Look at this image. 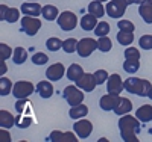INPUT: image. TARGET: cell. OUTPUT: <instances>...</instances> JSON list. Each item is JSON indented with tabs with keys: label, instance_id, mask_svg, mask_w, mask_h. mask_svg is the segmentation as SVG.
Listing matches in <instances>:
<instances>
[{
	"label": "cell",
	"instance_id": "obj_3",
	"mask_svg": "<svg viewBox=\"0 0 152 142\" xmlns=\"http://www.w3.org/2000/svg\"><path fill=\"white\" fill-rule=\"evenodd\" d=\"M126 8H128V2L126 0H111L105 6L107 14L111 18H120L122 15H125Z\"/></svg>",
	"mask_w": 152,
	"mask_h": 142
},
{
	"label": "cell",
	"instance_id": "obj_5",
	"mask_svg": "<svg viewBox=\"0 0 152 142\" xmlns=\"http://www.w3.org/2000/svg\"><path fill=\"white\" fill-rule=\"evenodd\" d=\"M41 29V21L38 20L37 17H31V15H24L21 18V30L29 35V36H34L37 35V32Z\"/></svg>",
	"mask_w": 152,
	"mask_h": 142
},
{
	"label": "cell",
	"instance_id": "obj_25",
	"mask_svg": "<svg viewBox=\"0 0 152 142\" xmlns=\"http://www.w3.org/2000/svg\"><path fill=\"white\" fill-rule=\"evenodd\" d=\"M66 73H67V79H69V80L76 82V80H78L79 77L84 74V70H82L81 65H78V63H72Z\"/></svg>",
	"mask_w": 152,
	"mask_h": 142
},
{
	"label": "cell",
	"instance_id": "obj_38",
	"mask_svg": "<svg viewBox=\"0 0 152 142\" xmlns=\"http://www.w3.org/2000/svg\"><path fill=\"white\" fill-rule=\"evenodd\" d=\"M47 61H49V58H47V55L46 53H35L34 56H32V62L35 63V65H44V63H47Z\"/></svg>",
	"mask_w": 152,
	"mask_h": 142
},
{
	"label": "cell",
	"instance_id": "obj_8",
	"mask_svg": "<svg viewBox=\"0 0 152 142\" xmlns=\"http://www.w3.org/2000/svg\"><path fill=\"white\" fill-rule=\"evenodd\" d=\"M97 48V41L93 38H82L78 41V55L81 58H88Z\"/></svg>",
	"mask_w": 152,
	"mask_h": 142
},
{
	"label": "cell",
	"instance_id": "obj_30",
	"mask_svg": "<svg viewBox=\"0 0 152 142\" xmlns=\"http://www.w3.org/2000/svg\"><path fill=\"white\" fill-rule=\"evenodd\" d=\"M117 41H119V44H122V45H129V44H132V41H134V35H132V32L119 30V33H117Z\"/></svg>",
	"mask_w": 152,
	"mask_h": 142
},
{
	"label": "cell",
	"instance_id": "obj_36",
	"mask_svg": "<svg viewBox=\"0 0 152 142\" xmlns=\"http://www.w3.org/2000/svg\"><path fill=\"white\" fill-rule=\"evenodd\" d=\"M138 45L143 50H151L152 48V35H143L140 40H138Z\"/></svg>",
	"mask_w": 152,
	"mask_h": 142
},
{
	"label": "cell",
	"instance_id": "obj_14",
	"mask_svg": "<svg viewBox=\"0 0 152 142\" xmlns=\"http://www.w3.org/2000/svg\"><path fill=\"white\" fill-rule=\"evenodd\" d=\"M64 65L62 63H53V65H50L47 70H46V77L49 80H52V82H58L61 80V77L64 76Z\"/></svg>",
	"mask_w": 152,
	"mask_h": 142
},
{
	"label": "cell",
	"instance_id": "obj_28",
	"mask_svg": "<svg viewBox=\"0 0 152 142\" xmlns=\"http://www.w3.org/2000/svg\"><path fill=\"white\" fill-rule=\"evenodd\" d=\"M140 59H125L123 62V70L126 73L129 74H134L138 71V68H140V62H138Z\"/></svg>",
	"mask_w": 152,
	"mask_h": 142
},
{
	"label": "cell",
	"instance_id": "obj_15",
	"mask_svg": "<svg viewBox=\"0 0 152 142\" xmlns=\"http://www.w3.org/2000/svg\"><path fill=\"white\" fill-rule=\"evenodd\" d=\"M49 141H52V142H78V138L70 132L62 133V132L55 130L49 135Z\"/></svg>",
	"mask_w": 152,
	"mask_h": 142
},
{
	"label": "cell",
	"instance_id": "obj_18",
	"mask_svg": "<svg viewBox=\"0 0 152 142\" xmlns=\"http://www.w3.org/2000/svg\"><path fill=\"white\" fill-rule=\"evenodd\" d=\"M20 11L23 12L24 15H31V17H38L40 12L43 11V8L40 6V3H23Z\"/></svg>",
	"mask_w": 152,
	"mask_h": 142
},
{
	"label": "cell",
	"instance_id": "obj_35",
	"mask_svg": "<svg viewBox=\"0 0 152 142\" xmlns=\"http://www.w3.org/2000/svg\"><path fill=\"white\" fill-rule=\"evenodd\" d=\"M14 55V50H12L8 44H0V61H6L8 58H11Z\"/></svg>",
	"mask_w": 152,
	"mask_h": 142
},
{
	"label": "cell",
	"instance_id": "obj_33",
	"mask_svg": "<svg viewBox=\"0 0 152 142\" xmlns=\"http://www.w3.org/2000/svg\"><path fill=\"white\" fill-rule=\"evenodd\" d=\"M94 33H96L97 38H100V36H107V35L110 33V24H108L107 21H100V23H97L96 29H94Z\"/></svg>",
	"mask_w": 152,
	"mask_h": 142
},
{
	"label": "cell",
	"instance_id": "obj_24",
	"mask_svg": "<svg viewBox=\"0 0 152 142\" xmlns=\"http://www.w3.org/2000/svg\"><path fill=\"white\" fill-rule=\"evenodd\" d=\"M41 15H43L47 21H53V20H56V18H58L59 11H58V8H56V6H53V5H46V6H43Z\"/></svg>",
	"mask_w": 152,
	"mask_h": 142
},
{
	"label": "cell",
	"instance_id": "obj_22",
	"mask_svg": "<svg viewBox=\"0 0 152 142\" xmlns=\"http://www.w3.org/2000/svg\"><path fill=\"white\" fill-rule=\"evenodd\" d=\"M96 26H97V17L90 14V12L81 18V27L84 30H94Z\"/></svg>",
	"mask_w": 152,
	"mask_h": 142
},
{
	"label": "cell",
	"instance_id": "obj_19",
	"mask_svg": "<svg viewBox=\"0 0 152 142\" xmlns=\"http://www.w3.org/2000/svg\"><path fill=\"white\" fill-rule=\"evenodd\" d=\"M15 124H17V120L14 118V115H12L11 112H8L5 109L0 110V125H2L3 128H11Z\"/></svg>",
	"mask_w": 152,
	"mask_h": 142
},
{
	"label": "cell",
	"instance_id": "obj_32",
	"mask_svg": "<svg viewBox=\"0 0 152 142\" xmlns=\"http://www.w3.org/2000/svg\"><path fill=\"white\" fill-rule=\"evenodd\" d=\"M113 47V43L108 36H100L99 40H97V48L100 51H104V53H107V51H110Z\"/></svg>",
	"mask_w": 152,
	"mask_h": 142
},
{
	"label": "cell",
	"instance_id": "obj_4",
	"mask_svg": "<svg viewBox=\"0 0 152 142\" xmlns=\"http://www.w3.org/2000/svg\"><path fill=\"white\" fill-rule=\"evenodd\" d=\"M56 21H58L59 27L62 30H66V32L73 30L76 27V24H78V18H76V15L73 14V12H70V11L61 12V14L58 15V18H56Z\"/></svg>",
	"mask_w": 152,
	"mask_h": 142
},
{
	"label": "cell",
	"instance_id": "obj_39",
	"mask_svg": "<svg viewBox=\"0 0 152 142\" xmlns=\"http://www.w3.org/2000/svg\"><path fill=\"white\" fill-rule=\"evenodd\" d=\"M108 73L105 71V70H97L96 73H94V79H96V82H97V85H102V83H105L107 80H108Z\"/></svg>",
	"mask_w": 152,
	"mask_h": 142
},
{
	"label": "cell",
	"instance_id": "obj_9",
	"mask_svg": "<svg viewBox=\"0 0 152 142\" xmlns=\"http://www.w3.org/2000/svg\"><path fill=\"white\" fill-rule=\"evenodd\" d=\"M125 89V83L122 82V77L119 74H113L108 77L107 80V91L110 94H114V95H120V92Z\"/></svg>",
	"mask_w": 152,
	"mask_h": 142
},
{
	"label": "cell",
	"instance_id": "obj_10",
	"mask_svg": "<svg viewBox=\"0 0 152 142\" xmlns=\"http://www.w3.org/2000/svg\"><path fill=\"white\" fill-rule=\"evenodd\" d=\"M76 86L84 89L87 92H91L93 89L97 86V82L94 79V74H90V73H84L78 80H76Z\"/></svg>",
	"mask_w": 152,
	"mask_h": 142
},
{
	"label": "cell",
	"instance_id": "obj_7",
	"mask_svg": "<svg viewBox=\"0 0 152 142\" xmlns=\"http://www.w3.org/2000/svg\"><path fill=\"white\" fill-rule=\"evenodd\" d=\"M62 97L66 98V101L69 103L70 106H76V105H81L82 100H84V94L82 91H79L76 86L69 85L64 88V92H62Z\"/></svg>",
	"mask_w": 152,
	"mask_h": 142
},
{
	"label": "cell",
	"instance_id": "obj_37",
	"mask_svg": "<svg viewBox=\"0 0 152 142\" xmlns=\"http://www.w3.org/2000/svg\"><path fill=\"white\" fill-rule=\"evenodd\" d=\"M117 27H119L120 30H126V32H134L135 26H134V23H132V21H129V20H120V21L117 23Z\"/></svg>",
	"mask_w": 152,
	"mask_h": 142
},
{
	"label": "cell",
	"instance_id": "obj_47",
	"mask_svg": "<svg viewBox=\"0 0 152 142\" xmlns=\"http://www.w3.org/2000/svg\"><path fill=\"white\" fill-rule=\"evenodd\" d=\"M26 2H28V0H26ZM31 2H37V0H31Z\"/></svg>",
	"mask_w": 152,
	"mask_h": 142
},
{
	"label": "cell",
	"instance_id": "obj_31",
	"mask_svg": "<svg viewBox=\"0 0 152 142\" xmlns=\"http://www.w3.org/2000/svg\"><path fill=\"white\" fill-rule=\"evenodd\" d=\"M62 44H64V41H61L59 38L53 36V38H49V40H47L46 47H47V50H50V51H58L59 48H62Z\"/></svg>",
	"mask_w": 152,
	"mask_h": 142
},
{
	"label": "cell",
	"instance_id": "obj_42",
	"mask_svg": "<svg viewBox=\"0 0 152 142\" xmlns=\"http://www.w3.org/2000/svg\"><path fill=\"white\" fill-rule=\"evenodd\" d=\"M6 71H8V67H6L5 61H0V74L5 76V73H6Z\"/></svg>",
	"mask_w": 152,
	"mask_h": 142
},
{
	"label": "cell",
	"instance_id": "obj_21",
	"mask_svg": "<svg viewBox=\"0 0 152 142\" xmlns=\"http://www.w3.org/2000/svg\"><path fill=\"white\" fill-rule=\"evenodd\" d=\"M135 117L140 120L142 123L152 121V106L151 105H143L142 107H138L137 112H135Z\"/></svg>",
	"mask_w": 152,
	"mask_h": 142
},
{
	"label": "cell",
	"instance_id": "obj_13",
	"mask_svg": "<svg viewBox=\"0 0 152 142\" xmlns=\"http://www.w3.org/2000/svg\"><path fill=\"white\" fill-rule=\"evenodd\" d=\"M120 101V97L119 95H114V94H107L104 97H100V101H99V106L102 110H114V107L117 106V103Z\"/></svg>",
	"mask_w": 152,
	"mask_h": 142
},
{
	"label": "cell",
	"instance_id": "obj_43",
	"mask_svg": "<svg viewBox=\"0 0 152 142\" xmlns=\"http://www.w3.org/2000/svg\"><path fill=\"white\" fill-rule=\"evenodd\" d=\"M145 2H148V0H135V3H138V5H140V3H145Z\"/></svg>",
	"mask_w": 152,
	"mask_h": 142
},
{
	"label": "cell",
	"instance_id": "obj_2",
	"mask_svg": "<svg viewBox=\"0 0 152 142\" xmlns=\"http://www.w3.org/2000/svg\"><path fill=\"white\" fill-rule=\"evenodd\" d=\"M125 89L129 94H135L140 97H148L149 91L152 89V85L146 79H137V77H129L125 80Z\"/></svg>",
	"mask_w": 152,
	"mask_h": 142
},
{
	"label": "cell",
	"instance_id": "obj_16",
	"mask_svg": "<svg viewBox=\"0 0 152 142\" xmlns=\"http://www.w3.org/2000/svg\"><path fill=\"white\" fill-rule=\"evenodd\" d=\"M138 14L142 15L145 23L152 24V0H148V2H145V3H140V6H138Z\"/></svg>",
	"mask_w": 152,
	"mask_h": 142
},
{
	"label": "cell",
	"instance_id": "obj_34",
	"mask_svg": "<svg viewBox=\"0 0 152 142\" xmlns=\"http://www.w3.org/2000/svg\"><path fill=\"white\" fill-rule=\"evenodd\" d=\"M62 48H64L66 53H73V51L78 50V41H76V38H69V40L64 41L62 44Z\"/></svg>",
	"mask_w": 152,
	"mask_h": 142
},
{
	"label": "cell",
	"instance_id": "obj_6",
	"mask_svg": "<svg viewBox=\"0 0 152 142\" xmlns=\"http://www.w3.org/2000/svg\"><path fill=\"white\" fill-rule=\"evenodd\" d=\"M35 91V86L28 82V80H20V82H15L14 88H12V94H14L15 98L21 100V98H28L32 92Z\"/></svg>",
	"mask_w": 152,
	"mask_h": 142
},
{
	"label": "cell",
	"instance_id": "obj_20",
	"mask_svg": "<svg viewBox=\"0 0 152 142\" xmlns=\"http://www.w3.org/2000/svg\"><path fill=\"white\" fill-rule=\"evenodd\" d=\"M132 110V103H131V100H128V98H123V97H120V101L117 103V106L114 107V113H117V115H126V113H129Z\"/></svg>",
	"mask_w": 152,
	"mask_h": 142
},
{
	"label": "cell",
	"instance_id": "obj_46",
	"mask_svg": "<svg viewBox=\"0 0 152 142\" xmlns=\"http://www.w3.org/2000/svg\"><path fill=\"white\" fill-rule=\"evenodd\" d=\"M99 2H102V3H104V2H108V0H99Z\"/></svg>",
	"mask_w": 152,
	"mask_h": 142
},
{
	"label": "cell",
	"instance_id": "obj_41",
	"mask_svg": "<svg viewBox=\"0 0 152 142\" xmlns=\"http://www.w3.org/2000/svg\"><path fill=\"white\" fill-rule=\"evenodd\" d=\"M0 136H2V138H0V141H5V142H9L11 141V138H9V133L6 132V130H3V127H2V130H0Z\"/></svg>",
	"mask_w": 152,
	"mask_h": 142
},
{
	"label": "cell",
	"instance_id": "obj_1",
	"mask_svg": "<svg viewBox=\"0 0 152 142\" xmlns=\"http://www.w3.org/2000/svg\"><path fill=\"white\" fill-rule=\"evenodd\" d=\"M138 120L137 117L126 113L122 115L119 120V128H120V136L125 142H138V138L135 135V130H138Z\"/></svg>",
	"mask_w": 152,
	"mask_h": 142
},
{
	"label": "cell",
	"instance_id": "obj_44",
	"mask_svg": "<svg viewBox=\"0 0 152 142\" xmlns=\"http://www.w3.org/2000/svg\"><path fill=\"white\" fill-rule=\"evenodd\" d=\"M128 2V5H132V3H135V0H126Z\"/></svg>",
	"mask_w": 152,
	"mask_h": 142
},
{
	"label": "cell",
	"instance_id": "obj_11",
	"mask_svg": "<svg viewBox=\"0 0 152 142\" xmlns=\"http://www.w3.org/2000/svg\"><path fill=\"white\" fill-rule=\"evenodd\" d=\"M73 128H75V133L81 139H87L93 132V124L88 120H79L73 124Z\"/></svg>",
	"mask_w": 152,
	"mask_h": 142
},
{
	"label": "cell",
	"instance_id": "obj_29",
	"mask_svg": "<svg viewBox=\"0 0 152 142\" xmlns=\"http://www.w3.org/2000/svg\"><path fill=\"white\" fill-rule=\"evenodd\" d=\"M12 88H14V85H12V82L9 79H6V77L2 76V79H0V95L2 97H6L12 92Z\"/></svg>",
	"mask_w": 152,
	"mask_h": 142
},
{
	"label": "cell",
	"instance_id": "obj_12",
	"mask_svg": "<svg viewBox=\"0 0 152 142\" xmlns=\"http://www.w3.org/2000/svg\"><path fill=\"white\" fill-rule=\"evenodd\" d=\"M20 17V11L17 8H9L6 5L0 6V20H5L8 23H15Z\"/></svg>",
	"mask_w": 152,
	"mask_h": 142
},
{
	"label": "cell",
	"instance_id": "obj_27",
	"mask_svg": "<svg viewBox=\"0 0 152 142\" xmlns=\"http://www.w3.org/2000/svg\"><path fill=\"white\" fill-rule=\"evenodd\" d=\"M26 59H28V51L23 47H15L14 55H12V61H14L15 65H21V63H24Z\"/></svg>",
	"mask_w": 152,
	"mask_h": 142
},
{
	"label": "cell",
	"instance_id": "obj_40",
	"mask_svg": "<svg viewBox=\"0 0 152 142\" xmlns=\"http://www.w3.org/2000/svg\"><path fill=\"white\" fill-rule=\"evenodd\" d=\"M125 59H140V51L135 47H129L125 50Z\"/></svg>",
	"mask_w": 152,
	"mask_h": 142
},
{
	"label": "cell",
	"instance_id": "obj_26",
	"mask_svg": "<svg viewBox=\"0 0 152 142\" xmlns=\"http://www.w3.org/2000/svg\"><path fill=\"white\" fill-rule=\"evenodd\" d=\"M88 12H90V14H93V15H96L97 18H100V17H102L105 12H107V9L104 8L102 2H99V0H94V2L88 3Z\"/></svg>",
	"mask_w": 152,
	"mask_h": 142
},
{
	"label": "cell",
	"instance_id": "obj_23",
	"mask_svg": "<svg viewBox=\"0 0 152 142\" xmlns=\"http://www.w3.org/2000/svg\"><path fill=\"white\" fill-rule=\"evenodd\" d=\"M87 113H88V107L85 105H82V103L81 105H76V106H72V109L69 110V115L72 120H81Z\"/></svg>",
	"mask_w": 152,
	"mask_h": 142
},
{
	"label": "cell",
	"instance_id": "obj_17",
	"mask_svg": "<svg viewBox=\"0 0 152 142\" xmlns=\"http://www.w3.org/2000/svg\"><path fill=\"white\" fill-rule=\"evenodd\" d=\"M35 91L40 94V97L49 98V97H52V94H53V86H52V83H50L49 80H41L35 86Z\"/></svg>",
	"mask_w": 152,
	"mask_h": 142
},
{
	"label": "cell",
	"instance_id": "obj_45",
	"mask_svg": "<svg viewBox=\"0 0 152 142\" xmlns=\"http://www.w3.org/2000/svg\"><path fill=\"white\" fill-rule=\"evenodd\" d=\"M148 97H149V98L152 100V89H151V91H149V95H148Z\"/></svg>",
	"mask_w": 152,
	"mask_h": 142
}]
</instances>
